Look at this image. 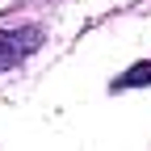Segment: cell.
Masks as SVG:
<instances>
[{
  "label": "cell",
  "mask_w": 151,
  "mask_h": 151,
  "mask_svg": "<svg viewBox=\"0 0 151 151\" xmlns=\"http://www.w3.org/2000/svg\"><path fill=\"white\" fill-rule=\"evenodd\" d=\"M42 42V29L38 25H21V29H0V71H9L25 59V55Z\"/></svg>",
  "instance_id": "cell-1"
},
{
  "label": "cell",
  "mask_w": 151,
  "mask_h": 151,
  "mask_svg": "<svg viewBox=\"0 0 151 151\" xmlns=\"http://www.w3.org/2000/svg\"><path fill=\"white\" fill-rule=\"evenodd\" d=\"M134 84H151V63H134L126 76L113 80V88H134Z\"/></svg>",
  "instance_id": "cell-2"
}]
</instances>
